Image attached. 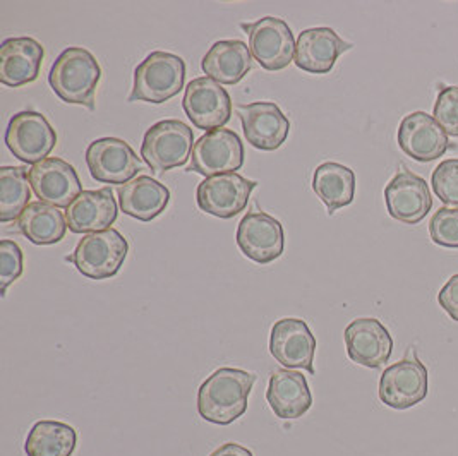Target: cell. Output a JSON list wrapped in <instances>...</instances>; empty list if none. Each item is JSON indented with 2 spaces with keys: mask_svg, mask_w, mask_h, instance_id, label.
Listing matches in <instances>:
<instances>
[{
  "mask_svg": "<svg viewBox=\"0 0 458 456\" xmlns=\"http://www.w3.org/2000/svg\"><path fill=\"white\" fill-rule=\"evenodd\" d=\"M433 115L446 134L458 138V86L441 88Z\"/></svg>",
  "mask_w": 458,
  "mask_h": 456,
  "instance_id": "obj_33",
  "label": "cell"
},
{
  "mask_svg": "<svg viewBox=\"0 0 458 456\" xmlns=\"http://www.w3.org/2000/svg\"><path fill=\"white\" fill-rule=\"evenodd\" d=\"M201 69L213 81L233 86L242 81L252 69L250 46L241 40L213 43L201 61Z\"/></svg>",
  "mask_w": 458,
  "mask_h": 456,
  "instance_id": "obj_25",
  "label": "cell"
},
{
  "mask_svg": "<svg viewBox=\"0 0 458 456\" xmlns=\"http://www.w3.org/2000/svg\"><path fill=\"white\" fill-rule=\"evenodd\" d=\"M45 48L30 37L7 38L0 46V81L7 88H21L38 80Z\"/></svg>",
  "mask_w": 458,
  "mask_h": 456,
  "instance_id": "obj_21",
  "label": "cell"
},
{
  "mask_svg": "<svg viewBox=\"0 0 458 456\" xmlns=\"http://www.w3.org/2000/svg\"><path fill=\"white\" fill-rule=\"evenodd\" d=\"M429 235L437 246L458 249V207H439L429 222Z\"/></svg>",
  "mask_w": 458,
  "mask_h": 456,
  "instance_id": "obj_31",
  "label": "cell"
},
{
  "mask_svg": "<svg viewBox=\"0 0 458 456\" xmlns=\"http://www.w3.org/2000/svg\"><path fill=\"white\" fill-rule=\"evenodd\" d=\"M237 246L250 261L270 265L284 254V227L265 211H250L237 228Z\"/></svg>",
  "mask_w": 458,
  "mask_h": 456,
  "instance_id": "obj_15",
  "label": "cell"
},
{
  "mask_svg": "<svg viewBox=\"0 0 458 456\" xmlns=\"http://www.w3.org/2000/svg\"><path fill=\"white\" fill-rule=\"evenodd\" d=\"M351 48L352 45L344 42L332 28H311L299 35L293 63L310 74H328L338 57Z\"/></svg>",
  "mask_w": 458,
  "mask_h": 456,
  "instance_id": "obj_20",
  "label": "cell"
},
{
  "mask_svg": "<svg viewBox=\"0 0 458 456\" xmlns=\"http://www.w3.org/2000/svg\"><path fill=\"white\" fill-rule=\"evenodd\" d=\"M349 359L364 367L385 366L394 352V338L388 328L376 317L354 319L344 332Z\"/></svg>",
  "mask_w": 458,
  "mask_h": 456,
  "instance_id": "obj_17",
  "label": "cell"
},
{
  "mask_svg": "<svg viewBox=\"0 0 458 456\" xmlns=\"http://www.w3.org/2000/svg\"><path fill=\"white\" fill-rule=\"evenodd\" d=\"M182 108L192 125L201 131L224 129L232 119L229 91L211 78H196L186 86Z\"/></svg>",
  "mask_w": 458,
  "mask_h": 456,
  "instance_id": "obj_10",
  "label": "cell"
},
{
  "mask_svg": "<svg viewBox=\"0 0 458 456\" xmlns=\"http://www.w3.org/2000/svg\"><path fill=\"white\" fill-rule=\"evenodd\" d=\"M398 146L412 160L428 164L443 156L450 148V141L433 115L412 112L398 125Z\"/></svg>",
  "mask_w": 458,
  "mask_h": 456,
  "instance_id": "obj_18",
  "label": "cell"
},
{
  "mask_svg": "<svg viewBox=\"0 0 458 456\" xmlns=\"http://www.w3.org/2000/svg\"><path fill=\"white\" fill-rule=\"evenodd\" d=\"M209 456H254L252 455V452L248 450V448H244L242 444H239V443H225V444H222L220 448H216L213 453Z\"/></svg>",
  "mask_w": 458,
  "mask_h": 456,
  "instance_id": "obj_35",
  "label": "cell"
},
{
  "mask_svg": "<svg viewBox=\"0 0 458 456\" xmlns=\"http://www.w3.org/2000/svg\"><path fill=\"white\" fill-rule=\"evenodd\" d=\"M86 165L91 177L102 184L124 186L136 179L141 160L136 151L119 138H102L86 149Z\"/></svg>",
  "mask_w": 458,
  "mask_h": 456,
  "instance_id": "obj_11",
  "label": "cell"
},
{
  "mask_svg": "<svg viewBox=\"0 0 458 456\" xmlns=\"http://www.w3.org/2000/svg\"><path fill=\"white\" fill-rule=\"evenodd\" d=\"M237 114L241 117L244 136L252 148L275 151L287 141L291 122L278 105L273 102L239 105Z\"/></svg>",
  "mask_w": 458,
  "mask_h": 456,
  "instance_id": "obj_19",
  "label": "cell"
},
{
  "mask_svg": "<svg viewBox=\"0 0 458 456\" xmlns=\"http://www.w3.org/2000/svg\"><path fill=\"white\" fill-rule=\"evenodd\" d=\"M256 374L220 367L198 390V414L211 424L230 426L248 412Z\"/></svg>",
  "mask_w": 458,
  "mask_h": 456,
  "instance_id": "obj_1",
  "label": "cell"
},
{
  "mask_svg": "<svg viewBox=\"0 0 458 456\" xmlns=\"http://www.w3.org/2000/svg\"><path fill=\"white\" fill-rule=\"evenodd\" d=\"M437 302L458 323V274H454L437 293Z\"/></svg>",
  "mask_w": 458,
  "mask_h": 456,
  "instance_id": "obj_34",
  "label": "cell"
},
{
  "mask_svg": "<svg viewBox=\"0 0 458 456\" xmlns=\"http://www.w3.org/2000/svg\"><path fill=\"white\" fill-rule=\"evenodd\" d=\"M31 186L26 166L0 168V222L9 224L21 216L30 205Z\"/></svg>",
  "mask_w": 458,
  "mask_h": 456,
  "instance_id": "obj_29",
  "label": "cell"
},
{
  "mask_svg": "<svg viewBox=\"0 0 458 456\" xmlns=\"http://www.w3.org/2000/svg\"><path fill=\"white\" fill-rule=\"evenodd\" d=\"M270 353L285 369H304L314 374L316 336L299 317H284L273 325Z\"/></svg>",
  "mask_w": 458,
  "mask_h": 456,
  "instance_id": "obj_14",
  "label": "cell"
},
{
  "mask_svg": "<svg viewBox=\"0 0 458 456\" xmlns=\"http://www.w3.org/2000/svg\"><path fill=\"white\" fill-rule=\"evenodd\" d=\"M258 182L239 173H222L205 179L196 190V201L201 211L211 216L229 220L250 203V192Z\"/></svg>",
  "mask_w": 458,
  "mask_h": 456,
  "instance_id": "obj_13",
  "label": "cell"
},
{
  "mask_svg": "<svg viewBox=\"0 0 458 456\" xmlns=\"http://www.w3.org/2000/svg\"><path fill=\"white\" fill-rule=\"evenodd\" d=\"M117 201L110 187L83 190L65 209L67 227L74 233H95L112 228L117 220Z\"/></svg>",
  "mask_w": 458,
  "mask_h": 456,
  "instance_id": "obj_22",
  "label": "cell"
},
{
  "mask_svg": "<svg viewBox=\"0 0 458 456\" xmlns=\"http://www.w3.org/2000/svg\"><path fill=\"white\" fill-rule=\"evenodd\" d=\"M429 392L428 367L417 357H405L385 369L379 379V400L390 409L407 410L426 400Z\"/></svg>",
  "mask_w": 458,
  "mask_h": 456,
  "instance_id": "obj_8",
  "label": "cell"
},
{
  "mask_svg": "<svg viewBox=\"0 0 458 456\" xmlns=\"http://www.w3.org/2000/svg\"><path fill=\"white\" fill-rule=\"evenodd\" d=\"M102 80V67L83 46H69L55 59L48 83L64 104L83 105L95 110V95Z\"/></svg>",
  "mask_w": 458,
  "mask_h": 456,
  "instance_id": "obj_2",
  "label": "cell"
},
{
  "mask_svg": "<svg viewBox=\"0 0 458 456\" xmlns=\"http://www.w3.org/2000/svg\"><path fill=\"white\" fill-rule=\"evenodd\" d=\"M192 172L205 175L207 179L235 173L244 165L246 151L241 138L230 129H216L203 134L192 148Z\"/></svg>",
  "mask_w": 458,
  "mask_h": 456,
  "instance_id": "obj_9",
  "label": "cell"
},
{
  "mask_svg": "<svg viewBox=\"0 0 458 456\" xmlns=\"http://www.w3.org/2000/svg\"><path fill=\"white\" fill-rule=\"evenodd\" d=\"M22 235L37 246L59 244L67 232V220L61 207L47 203H30L18 218Z\"/></svg>",
  "mask_w": 458,
  "mask_h": 456,
  "instance_id": "obj_26",
  "label": "cell"
},
{
  "mask_svg": "<svg viewBox=\"0 0 458 456\" xmlns=\"http://www.w3.org/2000/svg\"><path fill=\"white\" fill-rule=\"evenodd\" d=\"M127 252L129 244L124 235L115 228H108L84 235L74 252L65 256V261L72 263L89 280H108L121 271Z\"/></svg>",
  "mask_w": 458,
  "mask_h": 456,
  "instance_id": "obj_4",
  "label": "cell"
},
{
  "mask_svg": "<svg viewBox=\"0 0 458 456\" xmlns=\"http://www.w3.org/2000/svg\"><path fill=\"white\" fill-rule=\"evenodd\" d=\"M194 148L192 129L182 121L165 119L146 131L141 156L155 173L184 166Z\"/></svg>",
  "mask_w": 458,
  "mask_h": 456,
  "instance_id": "obj_5",
  "label": "cell"
},
{
  "mask_svg": "<svg viewBox=\"0 0 458 456\" xmlns=\"http://www.w3.org/2000/svg\"><path fill=\"white\" fill-rule=\"evenodd\" d=\"M78 444V433L61 420H38L24 441L26 456H72Z\"/></svg>",
  "mask_w": 458,
  "mask_h": 456,
  "instance_id": "obj_28",
  "label": "cell"
},
{
  "mask_svg": "<svg viewBox=\"0 0 458 456\" xmlns=\"http://www.w3.org/2000/svg\"><path fill=\"white\" fill-rule=\"evenodd\" d=\"M313 190L325 203L328 215H334L336 209L349 207L354 201V170L342 164L325 162L314 170Z\"/></svg>",
  "mask_w": 458,
  "mask_h": 456,
  "instance_id": "obj_27",
  "label": "cell"
},
{
  "mask_svg": "<svg viewBox=\"0 0 458 456\" xmlns=\"http://www.w3.org/2000/svg\"><path fill=\"white\" fill-rule=\"evenodd\" d=\"M24 270L22 250L14 241H0V295L5 297L7 289L20 280Z\"/></svg>",
  "mask_w": 458,
  "mask_h": 456,
  "instance_id": "obj_32",
  "label": "cell"
},
{
  "mask_svg": "<svg viewBox=\"0 0 458 456\" xmlns=\"http://www.w3.org/2000/svg\"><path fill=\"white\" fill-rule=\"evenodd\" d=\"M186 63L168 52H151L134 69V83L127 102L165 104L184 89Z\"/></svg>",
  "mask_w": 458,
  "mask_h": 456,
  "instance_id": "obj_3",
  "label": "cell"
},
{
  "mask_svg": "<svg viewBox=\"0 0 458 456\" xmlns=\"http://www.w3.org/2000/svg\"><path fill=\"white\" fill-rule=\"evenodd\" d=\"M267 400L273 414L282 420L301 418L313 407V394L306 376L285 367L271 373Z\"/></svg>",
  "mask_w": 458,
  "mask_h": 456,
  "instance_id": "obj_23",
  "label": "cell"
},
{
  "mask_svg": "<svg viewBox=\"0 0 458 456\" xmlns=\"http://www.w3.org/2000/svg\"><path fill=\"white\" fill-rule=\"evenodd\" d=\"M431 186L443 205L458 207V158L443 160L435 168Z\"/></svg>",
  "mask_w": 458,
  "mask_h": 456,
  "instance_id": "obj_30",
  "label": "cell"
},
{
  "mask_svg": "<svg viewBox=\"0 0 458 456\" xmlns=\"http://www.w3.org/2000/svg\"><path fill=\"white\" fill-rule=\"evenodd\" d=\"M385 203L392 218L405 225H417L433 207V198L428 182L402 165L385 187Z\"/></svg>",
  "mask_w": 458,
  "mask_h": 456,
  "instance_id": "obj_12",
  "label": "cell"
},
{
  "mask_svg": "<svg viewBox=\"0 0 458 456\" xmlns=\"http://www.w3.org/2000/svg\"><path fill=\"white\" fill-rule=\"evenodd\" d=\"M119 207L127 216L140 222H151L160 216L170 203V190L165 184L151 179L149 175H140L119 187Z\"/></svg>",
  "mask_w": 458,
  "mask_h": 456,
  "instance_id": "obj_24",
  "label": "cell"
},
{
  "mask_svg": "<svg viewBox=\"0 0 458 456\" xmlns=\"http://www.w3.org/2000/svg\"><path fill=\"white\" fill-rule=\"evenodd\" d=\"M35 196L47 205L67 207L83 192L76 168L63 158H47L28 170Z\"/></svg>",
  "mask_w": 458,
  "mask_h": 456,
  "instance_id": "obj_16",
  "label": "cell"
},
{
  "mask_svg": "<svg viewBox=\"0 0 458 456\" xmlns=\"http://www.w3.org/2000/svg\"><path fill=\"white\" fill-rule=\"evenodd\" d=\"M241 28L250 37L252 59L263 69L276 72L293 63L295 40L289 24L284 20L267 16L259 21L242 22Z\"/></svg>",
  "mask_w": 458,
  "mask_h": 456,
  "instance_id": "obj_7",
  "label": "cell"
},
{
  "mask_svg": "<svg viewBox=\"0 0 458 456\" xmlns=\"http://www.w3.org/2000/svg\"><path fill=\"white\" fill-rule=\"evenodd\" d=\"M5 145L22 164L37 165L57 146V132L45 115L24 110L11 117L5 129Z\"/></svg>",
  "mask_w": 458,
  "mask_h": 456,
  "instance_id": "obj_6",
  "label": "cell"
}]
</instances>
